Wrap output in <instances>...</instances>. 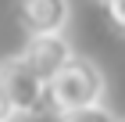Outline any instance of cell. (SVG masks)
Listing matches in <instances>:
<instances>
[{
  "mask_svg": "<svg viewBox=\"0 0 125 122\" xmlns=\"http://www.w3.org/2000/svg\"><path fill=\"white\" fill-rule=\"evenodd\" d=\"M104 101V75L89 57H72L50 83V104L57 115L79 111V108H93Z\"/></svg>",
  "mask_w": 125,
  "mask_h": 122,
  "instance_id": "1",
  "label": "cell"
},
{
  "mask_svg": "<svg viewBox=\"0 0 125 122\" xmlns=\"http://www.w3.org/2000/svg\"><path fill=\"white\" fill-rule=\"evenodd\" d=\"M0 83H4V94L11 101V111L14 115H43L50 104V83H43L36 72H32L21 54H11L0 61Z\"/></svg>",
  "mask_w": 125,
  "mask_h": 122,
  "instance_id": "2",
  "label": "cell"
},
{
  "mask_svg": "<svg viewBox=\"0 0 125 122\" xmlns=\"http://www.w3.org/2000/svg\"><path fill=\"white\" fill-rule=\"evenodd\" d=\"M72 4L68 0H21L18 22L29 36H64Z\"/></svg>",
  "mask_w": 125,
  "mask_h": 122,
  "instance_id": "3",
  "label": "cell"
},
{
  "mask_svg": "<svg viewBox=\"0 0 125 122\" xmlns=\"http://www.w3.org/2000/svg\"><path fill=\"white\" fill-rule=\"evenodd\" d=\"M72 57L75 54H72V47H68L64 36H29V43L21 50V61H25L43 83H54V75H57Z\"/></svg>",
  "mask_w": 125,
  "mask_h": 122,
  "instance_id": "4",
  "label": "cell"
},
{
  "mask_svg": "<svg viewBox=\"0 0 125 122\" xmlns=\"http://www.w3.org/2000/svg\"><path fill=\"white\" fill-rule=\"evenodd\" d=\"M57 122H118V119L107 111L104 104H93V108H79V111L57 115Z\"/></svg>",
  "mask_w": 125,
  "mask_h": 122,
  "instance_id": "5",
  "label": "cell"
},
{
  "mask_svg": "<svg viewBox=\"0 0 125 122\" xmlns=\"http://www.w3.org/2000/svg\"><path fill=\"white\" fill-rule=\"evenodd\" d=\"M107 14H111V22L125 32V0H107Z\"/></svg>",
  "mask_w": 125,
  "mask_h": 122,
  "instance_id": "6",
  "label": "cell"
},
{
  "mask_svg": "<svg viewBox=\"0 0 125 122\" xmlns=\"http://www.w3.org/2000/svg\"><path fill=\"white\" fill-rule=\"evenodd\" d=\"M11 119H14V111H11V101L4 94V83H0V122H11Z\"/></svg>",
  "mask_w": 125,
  "mask_h": 122,
  "instance_id": "7",
  "label": "cell"
}]
</instances>
